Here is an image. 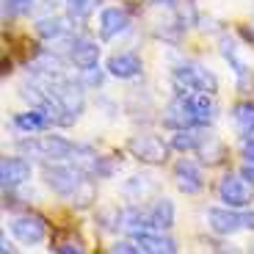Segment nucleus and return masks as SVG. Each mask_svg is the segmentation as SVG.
I'll return each mask as SVG.
<instances>
[{"label": "nucleus", "mask_w": 254, "mask_h": 254, "mask_svg": "<svg viewBox=\"0 0 254 254\" xmlns=\"http://www.w3.org/2000/svg\"><path fill=\"white\" fill-rule=\"evenodd\" d=\"M77 146L72 141L61 138V135H39V138H25L19 141V152H25L28 158H36V160H66L75 155Z\"/></svg>", "instance_id": "obj_1"}, {"label": "nucleus", "mask_w": 254, "mask_h": 254, "mask_svg": "<svg viewBox=\"0 0 254 254\" xmlns=\"http://www.w3.org/2000/svg\"><path fill=\"white\" fill-rule=\"evenodd\" d=\"M172 80L177 86V91H207V94L218 91L216 75L204 66H199V64H180L172 72Z\"/></svg>", "instance_id": "obj_2"}, {"label": "nucleus", "mask_w": 254, "mask_h": 254, "mask_svg": "<svg viewBox=\"0 0 254 254\" xmlns=\"http://www.w3.org/2000/svg\"><path fill=\"white\" fill-rule=\"evenodd\" d=\"M83 174H86L83 169H77V166H61L58 160H53V163L45 166V183L64 199L75 196V190L80 188V183H83Z\"/></svg>", "instance_id": "obj_3"}, {"label": "nucleus", "mask_w": 254, "mask_h": 254, "mask_svg": "<svg viewBox=\"0 0 254 254\" xmlns=\"http://www.w3.org/2000/svg\"><path fill=\"white\" fill-rule=\"evenodd\" d=\"M218 199L235 210H246L254 202V185L243 174H224L218 183Z\"/></svg>", "instance_id": "obj_4"}, {"label": "nucleus", "mask_w": 254, "mask_h": 254, "mask_svg": "<svg viewBox=\"0 0 254 254\" xmlns=\"http://www.w3.org/2000/svg\"><path fill=\"white\" fill-rule=\"evenodd\" d=\"M127 149L133 152V158L144 160V163H166V158H169V146L163 144V138L149 133L133 135L127 141Z\"/></svg>", "instance_id": "obj_5"}, {"label": "nucleus", "mask_w": 254, "mask_h": 254, "mask_svg": "<svg viewBox=\"0 0 254 254\" xmlns=\"http://www.w3.org/2000/svg\"><path fill=\"white\" fill-rule=\"evenodd\" d=\"M207 224L210 229L216 232V235H235V232H241L243 229V213H238L235 207H210L207 210Z\"/></svg>", "instance_id": "obj_6"}, {"label": "nucleus", "mask_w": 254, "mask_h": 254, "mask_svg": "<svg viewBox=\"0 0 254 254\" xmlns=\"http://www.w3.org/2000/svg\"><path fill=\"white\" fill-rule=\"evenodd\" d=\"M11 232H14V238L17 241H22V243H42L45 241V235H47V224H45V218L42 216H33V213H28V216H17L11 221Z\"/></svg>", "instance_id": "obj_7"}, {"label": "nucleus", "mask_w": 254, "mask_h": 254, "mask_svg": "<svg viewBox=\"0 0 254 254\" xmlns=\"http://www.w3.org/2000/svg\"><path fill=\"white\" fill-rule=\"evenodd\" d=\"M180 97L185 100V105L190 108V114L196 116V122L202 127H207L210 122L216 119L218 105L213 100V94H207V91H180Z\"/></svg>", "instance_id": "obj_8"}, {"label": "nucleus", "mask_w": 254, "mask_h": 254, "mask_svg": "<svg viewBox=\"0 0 254 254\" xmlns=\"http://www.w3.org/2000/svg\"><path fill=\"white\" fill-rule=\"evenodd\" d=\"M28 180H31V163H28L25 158L11 155V158L0 160V183H3V188H6V190L19 188V185L28 183Z\"/></svg>", "instance_id": "obj_9"}, {"label": "nucleus", "mask_w": 254, "mask_h": 254, "mask_svg": "<svg viewBox=\"0 0 254 254\" xmlns=\"http://www.w3.org/2000/svg\"><path fill=\"white\" fill-rule=\"evenodd\" d=\"M174 183H177V188L183 190L185 196H193V193H199V190L204 188V180H202V172H199V166L193 163V160L183 158L174 163Z\"/></svg>", "instance_id": "obj_10"}, {"label": "nucleus", "mask_w": 254, "mask_h": 254, "mask_svg": "<svg viewBox=\"0 0 254 254\" xmlns=\"http://www.w3.org/2000/svg\"><path fill=\"white\" fill-rule=\"evenodd\" d=\"M105 69H108V75L119 77V80H133V77L141 75L144 64L135 53H114L105 64Z\"/></svg>", "instance_id": "obj_11"}, {"label": "nucleus", "mask_w": 254, "mask_h": 254, "mask_svg": "<svg viewBox=\"0 0 254 254\" xmlns=\"http://www.w3.org/2000/svg\"><path fill=\"white\" fill-rule=\"evenodd\" d=\"M127 28H130V14H127L125 8L111 6L100 14V39H105V42L116 39L119 33H125Z\"/></svg>", "instance_id": "obj_12"}, {"label": "nucleus", "mask_w": 254, "mask_h": 254, "mask_svg": "<svg viewBox=\"0 0 254 254\" xmlns=\"http://www.w3.org/2000/svg\"><path fill=\"white\" fill-rule=\"evenodd\" d=\"M133 241L138 243L141 252L146 254H174L177 252V243L166 235H158L155 229H141V232H133Z\"/></svg>", "instance_id": "obj_13"}, {"label": "nucleus", "mask_w": 254, "mask_h": 254, "mask_svg": "<svg viewBox=\"0 0 254 254\" xmlns=\"http://www.w3.org/2000/svg\"><path fill=\"white\" fill-rule=\"evenodd\" d=\"M163 125L169 127V130H185V127H202L196 122V116L190 114V108L185 105L183 97H177V100L169 105V108L163 111Z\"/></svg>", "instance_id": "obj_14"}, {"label": "nucleus", "mask_w": 254, "mask_h": 254, "mask_svg": "<svg viewBox=\"0 0 254 254\" xmlns=\"http://www.w3.org/2000/svg\"><path fill=\"white\" fill-rule=\"evenodd\" d=\"M69 61L75 64L77 69H89L100 64V47L91 39H75L69 45Z\"/></svg>", "instance_id": "obj_15"}, {"label": "nucleus", "mask_w": 254, "mask_h": 254, "mask_svg": "<svg viewBox=\"0 0 254 254\" xmlns=\"http://www.w3.org/2000/svg\"><path fill=\"white\" fill-rule=\"evenodd\" d=\"M210 133H204L202 127H185V130H174L172 135V149L177 152H196L199 146L207 141Z\"/></svg>", "instance_id": "obj_16"}, {"label": "nucleus", "mask_w": 254, "mask_h": 254, "mask_svg": "<svg viewBox=\"0 0 254 254\" xmlns=\"http://www.w3.org/2000/svg\"><path fill=\"white\" fill-rule=\"evenodd\" d=\"M47 125H53V122H50V116H47V111H42V108H31V111H25V114L14 116V127L22 130V133H28V135L45 130Z\"/></svg>", "instance_id": "obj_17"}, {"label": "nucleus", "mask_w": 254, "mask_h": 254, "mask_svg": "<svg viewBox=\"0 0 254 254\" xmlns=\"http://www.w3.org/2000/svg\"><path fill=\"white\" fill-rule=\"evenodd\" d=\"M221 56L227 58L229 64H232V69H235V75H238V86H241V89H246V86H249V77H252V72H249V66L241 61V58H238L235 42H232V39H227V36L221 39Z\"/></svg>", "instance_id": "obj_18"}, {"label": "nucleus", "mask_w": 254, "mask_h": 254, "mask_svg": "<svg viewBox=\"0 0 254 254\" xmlns=\"http://www.w3.org/2000/svg\"><path fill=\"white\" fill-rule=\"evenodd\" d=\"M149 221H152V229H172L174 227V202L172 199H158L149 207Z\"/></svg>", "instance_id": "obj_19"}, {"label": "nucleus", "mask_w": 254, "mask_h": 254, "mask_svg": "<svg viewBox=\"0 0 254 254\" xmlns=\"http://www.w3.org/2000/svg\"><path fill=\"white\" fill-rule=\"evenodd\" d=\"M36 33L42 39H47V42H53V39H58V36L66 33V19H61V17H42V19H36Z\"/></svg>", "instance_id": "obj_20"}, {"label": "nucleus", "mask_w": 254, "mask_h": 254, "mask_svg": "<svg viewBox=\"0 0 254 254\" xmlns=\"http://www.w3.org/2000/svg\"><path fill=\"white\" fill-rule=\"evenodd\" d=\"M199 155H202V163H207V166H218L224 160V144L218 138H213V135H207V141H204L202 146L196 149Z\"/></svg>", "instance_id": "obj_21"}, {"label": "nucleus", "mask_w": 254, "mask_h": 254, "mask_svg": "<svg viewBox=\"0 0 254 254\" xmlns=\"http://www.w3.org/2000/svg\"><path fill=\"white\" fill-rule=\"evenodd\" d=\"M232 119H235V125L241 127L243 133L254 130V102H238L232 108Z\"/></svg>", "instance_id": "obj_22"}, {"label": "nucleus", "mask_w": 254, "mask_h": 254, "mask_svg": "<svg viewBox=\"0 0 254 254\" xmlns=\"http://www.w3.org/2000/svg\"><path fill=\"white\" fill-rule=\"evenodd\" d=\"M97 8V0H66V14L72 19H86Z\"/></svg>", "instance_id": "obj_23"}, {"label": "nucleus", "mask_w": 254, "mask_h": 254, "mask_svg": "<svg viewBox=\"0 0 254 254\" xmlns=\"http://www.w3.org/2000/svg\"><path fill=\"white\" fill-rule=\"evenodd\" d=\"M91 202H94V183H91V180H83L80 188H77L75 196H72V204H75V207H89Z\"/></svg>", "instance_id": "obj_24"}, {"label": "nucleus", "mask_w": 254, "mask_h": 254, "mask_svg": "<svg viewBox=\"0 0 254 254\" xmlns=\"http://www.w3.org/2000/svg\"><path fill=\"white\" fill-rule=\"evenodd\" d=\"M241 152L246 158V163H254V130H246L241 138Z\"/></svg>", "instance_id": "obj_25"}, {"label": "nucleus", "mask_w": 254, "mask_h": 254, "mask_svg": "<svg viewBox=\"0 0 254 254\" xmlns=\"http://www.w3.org/2000/svg\"><path fill=\"white\" fill-rule=\"evenodd\" d=\"M80 72H83V83H86V86H100L102 83L100 66H89V69H80Z\"/></svg>", "instance_id": "obj_26"}, {"label": "nucleus", "mask_w": 254, "mask_h": 254, "mask_svg": "<svg viewBox=\"0 0 254 254\" xmlns=\"http://www.w3.org/2000/svg\"><path fill=\"white\" fill-rule=\"evenodd\" d=\"M111 249H114V252H125V254H138V252H141L135 241H116Z\"/></svg>", "instance_id": "obj_27"}, {"label": "nucleus", "mask_w": 254, "mask_h": 254, "mask_svg": "<svg viewBox=\"0 0 254 254\" xmlns=\"http://www.w3.org/2000/svg\"><path fill=\"white\" fill-rule=\"evenodd\" d=\"M28 6H31V0H6V11H8V14L25 11Z\"/></svg>", "instance_id": "obj_28"}, {"label": "nucleus", "mask_w": 254, "mask_h": 254, "mask_svg": "<svg viewBox=\"0 0 254 254\" xmlns=\"http://www.w3.org/2000/svg\"><path fill=\"white\" fill-rule=\"evenodd\" d=\"M56 252H61V254H80L83 246L80 243H61V246H56Z\"/></svg>", "instance_id": "obj_29"}, {"label": "nucleus", "mask_w": 254, "mask_h": 254, "mask_svg": "<svg viewBox=\"0 0 254 254\" xmlns=\"http://www.w3.org/2000/svg\"><path fill=\"white\" fill-rule=\"evenodd\" d=\"M241 174H243V177H246L249 183L254 185V163H246V166H243V169H241Z\"/></svg>", "instance_id": "obj_30"}, {"label": "nucleus", "mask_w": 254, "mask_h": 254, "mask_svg": "<svg viewBox=\"0 0 254 254\" xmlns=\"http://www.w3.org/2000/svg\"><path fill=\"white\" fill-rule=\"evenodd\" d=\"M243 229H254V213H243Z\"/></svg>", "instance_id": "obj_31"}, {"label": "nucleus", "mask_w": 254, "mask_h": 254, "mask_svg": "<svg viewBox=\"0 0 254 254\" xmlns=\"http://www.w3.org/2000/svg\"><path fill=\"white\" fill-rule=\"evenodd\" d=\"M0 252H3V254L14 252V246H11V243H8V241H6V238H3V246H0Z\"/></svg>", "instance_id": "obj_32"}, {"label": "nucleus", "mask_w": 254, "mask_h": 254, "mask_svg": "<svg viewBox=\"0 0 254 254\" xmlns=\"http://www.w3.org/2000/svg\"><path fill=\"white\" fill-rule=\"evenodd\" d=\"M155 6H174V0H152Z\"/></svg>", "instance_id": "obj_33"}, {"label": "nucleus", "mask_w": 254, "mask_h": 254, "mask_svg": "<svg viewBox=\"0 0 254 254\" xmlns=\"http://www.w3.org/2000/svg\"><path fill=\"white\" fill-rule=\"evenodd\" d=\"M252 249H254V246H252Z\"/></svg>", "instance_id": "obj_34"}]
</instances>
